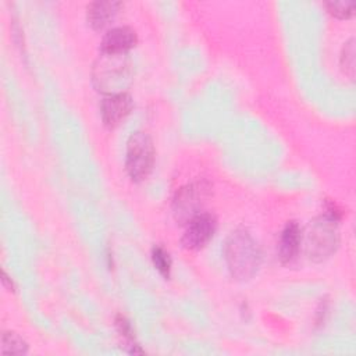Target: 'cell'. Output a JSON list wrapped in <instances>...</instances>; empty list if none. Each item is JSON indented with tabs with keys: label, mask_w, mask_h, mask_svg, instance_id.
I'll list each match as a JSON object with an SVG mask.
<instances>
[{
	"label": "cell",
	"mask_w": 356,
	"mask_h": 356,
	"mask_svg": "<svg viewBox=\"0 0 356 356\" xmlns=\"http://www.w3.org/2000/svg\"><path fill=\"white\" fill-rule=\"evenodd\" d=\"M132 76V64L127 53H103L93 65L92 78L97 90L107 95L122 93Z\"/></svg>",
	"instance_id": "cell-2"
},
{
	"label": "cell",
	"mask_w": 356,
	"mask_h": 356,
	"mask_svg": "<svg viewBox=\"0 0 356 356\" xmlns=\"http://www.w3.org/2000/svg\"><path fill=\"white\" fill-rule=\"evenodd\" d=\"M224 256L229 273L236 280H250L259 270L261 253L252 238L245 229L231 232L224 246Z\"/></svg>",
	"instance_id": "cell-1"
},
{
	"label": "cell",
	"mask_w": 356,
	"mask_h": 356,
	"mask_svg": "<svg viewBox=\"0 0 356 356\" xmlns=\"http://www.w3.org/2000/svg\"><path fill=\"white\" fill-rule=\"evenodd\" d=\"M186 229L182 235V245L189 250L202 249L209 243L216 232V218L213 214L200 213L186 222Z\"/></svg>",
	"instance_id": "cell-6"
},
{
	"label": "cell",
	"mask_w": 356,
	"mask_h": 356,
	"mask_svg": "<svg viewBox=\"0 0 356 356\" xmlns=\"http://www.w3.org/2000/svg\"><path fill=\"white\" fill-rule=\"evenodd\" d=\"M154 145L152 138L145 132H135L127 143L125 167L129 178L135 182L143 181L153 170Z\"/></svg>",
	"instance_id": "cell-4"
},
{
	"label": "cell",
	"mask_w": 356,
	"mask_h": 356,
	"mask_svg": "<svg viewBox=\"0 0 356 356\" xmlns=\"http://www.w3.org/2000/svg\"><path fill=\"white\" fill-rule=\"evenodd\" d=\"M152 260L154 267L159 270L161 275L168 278L171 271V259L167 250H164L161 246H154L152 250Z\"/></svg>",
	"instance_id": "cell-12"
},
{
	"label": "cell",
	"mask_w": 356,
	"mask_h": 356,
	"mask_svg": "<svg viewBox=\"0 0 356 356\" xmlns=\"http://www.w3.org/2000/svg\"><path fill=\"white\" fill-rule=\"evenodd\" d=\"M136 43V33L129 26L110 29L102 40L103 53H127Z\"/></svg>",
	"instance_id": "cell-9"
},
{
	"label": "cell",
	"mask_w": 356,
	"mask_h": 356,
	"mask_svg": "<svg viewBox=\"0 0 356 356\" xmlns=\"http://www.w3.org/2000/svg\"><path fill=\"white\" fill-rule=\"evenodd\" d=\"M121 7V3L118 1H93L88 6V22L93 29H103L106 28L115 14L118 13V8Z\"/></svg>",
	"instance_id": "cell-10"
},
{
	"label": "cell",
	"mask_w": 356,
	"mask_h": 356,
	"mask_svg": "<svg viewBox=\"0 0 356 356\" xmlns=\"http://www.w3.org/2000/svg\"><path fill=\"white\" fill-rule=\"evenodd\" d=\"M132 110V99L128 93L107 95L100 104V114L107 128H115Z\"/></svg>",
	"instance_id": "cell-7"
},
{
	"label": "cell",
	"mask_w": 356,
	"mask_h": 356,
	"mask_svg": "<svg viewBox=\"0 0 356 356\" xmlns=\"http://www.w3.org/2000/svg\"><path fill=\"white\" fill-rule=\"evenodd\" d=\"M341 65L343 71L350 76V79H353V75H355V40L353 39H349L342 49Z\"/></svg>",
	"instance_id": "cell-14"
},
{
	"label": "cell",
	"mask_w": 356,
	"mask_h": 356,
	"mask_svg": "<svg viewBox=\"0 0 356 356\" xmlns=\"http://www.w3.org/2000/svg\"><path fill=\"white\" fill-rule=\"evenodd\" d=\"M209 196V186L202 182L191 184L182 188L174 199V214L178 221L188 222L200 214L203 204Z\"/></svg>",
	"instance_id": "cell-5"
},
{
	"label": "cell",
	"mask_w": 356,
	"mask_h": 356,
	"mask_svg": "<svg viewBox=\"0 0 356 356\" xmlns=\"http://www.w3.org/2000/svg\"><path fill=\"white\" fill-rule=\"evenodd\" d=\"M302 242V229L296 221H291L281 232L278 256L284 264L292 263L299 253Z\"/></svg>",
	"instance_id": "cell-8"
},
{
	"label": "cell",
	"mask_w": 356,
	"mask_h": 356,
	"mask_svg": "<svg viewBox=\"0 0 356 356\" xmlns=\"http://www.w3.org/2000/svg\"><path fill=\"white\" fill-rule=\"evenodd\" d=\"M28 350V345L15 332H4L1 337V353L3 355H24Z\"/></svg>",
	"instance_id": "cell-11"
},
{
	"label": "cell",
	"mask_w": 356,
	"mask_h": 356,
	"mask_svg": "<svg viewBox=\"0 0 356 356\" xmlns=\"http://www.w3.org/2000/svg\"><path fill=\"white\" fill-rule=\"evenodd\" d=\"M325 6L331 15L341 18V19H346V18L352 17L356 3L352 0H345V1H330Z\"/></svg>",
	"instance_id": "cell-13"
},
{
	"label": "cell",
	"mask_w": 356,
	"mask_h": 356,
	"mask_svg": "<svg viewBox=\"0 0 356 356\" xmlns=\"http://www.w3.org/2000/svg\"><path fill=\"white\" fill-rule=\"evenodd\" d=\"M337 220L338 216L328 211L310 227L307 235V254L312 260L324 261L335 252L339 242Z\"/></svg>",
	"instance_id": "cell-3"
}]
</instances>
